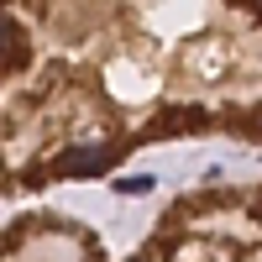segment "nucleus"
<instances>
[{"mask_svg":"<svg viewBox=\"0 0 262 262\" xmlns=\"http://www.w3.org/2000/svg\"><path fill=\"white\" fill-rule=\"evenodd\" d=\"M111 163H116V147H79V152H63L53 168L63 179H95V173H105Z\"/></svg>","mask_w":262,"mask_h":262,"instance_id":"1","label":"nucleus"},{"mask_svg":"<svg viewBox=\"0 0 262 262\" xmlns=\"http://www.w3.org/2000/svg\"><path fill=\"white\" fill-rule=\"evenodd\" d=\"M0 69H27V37L6 16H0Z\"/></svg>","mask_w":262,"mask_h":262,"instance_id":"2","label":"nucleus"},{"mask_svg":"<svg viewBox=\"0 0 262 262\" xmlns=\"http://www.w3.org/2000/svg\"><path fill=\"white\" fill-rule=\"evenodd\" d=\"M116 189H121V194H147L152 179H116Z\"/></svg>","mask_w":262,"mask_h":262,"instance_id":"3","label":"nucleus"},{"mask_svg":"<svg viewBox=\"0 0 262 262\" xmlns=\"http://www.w3.org/2000/svg\"><path fill=\"white\" fill-rule=\"evenodd\" d=\"M142 262H147V257H142Z\"/></svg>","mask_w":262,"mask_h":262,"instance_id":"4","label":"nucleus"}]
</instances>
